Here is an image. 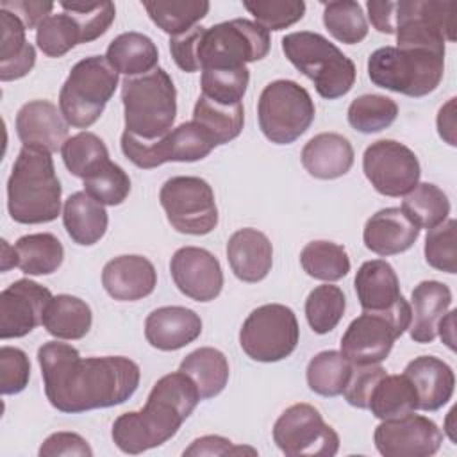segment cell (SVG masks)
<instances>
[{"label":"cell","mask_w":457,"mask_h":457,"mask_svg":"<svg viewBox=\"0 0 457 457\" xmlns=\"http://www.w3.org/2000/svg\"><path fill=\"white\" fill-rule=\"evenodd\" d=\"M243 5L266 30L287 29L305 14V2L302 0H255L243 2Z\"/></svg>","instance_id":"cell-49"},{"label":"cell","mask_w":457,"mask_h":457,"mask_svg":"<svg viewBox=\"0 0 457 457\" xmlns=\"http://www.w3.org/2000/svg\"><path fill=\"white\" fill-rule=\"evenodd\" d=\"M323 25L345 45L361 43L368 36V21L362 7L353 0L323 4Z\"/></svg>","instance_id":"cell-43"},{"label":"cell","mask_w":457,"mask_h":457,"mask_svg":"<svg viewBox=\"0 0 457 457\" xmlns=\"http://www.w3.org/2000/svg\"><path fill=\"white\" fill-rule=\"evenodd\" d=\"M16 134L23 146H37L57 152L68 139V121L48 100H32L16 114Z\"/></svg>","instance_id":"cell-21"},{"label":"cell","mask_w":457,"mask_h":457,"mask_svg":"<svg viewBox=\"0 0 457 457\" xmlns=\"http://www.w3.org/2000/svg\"><path fill=\"white\" fill-rule=\"evenodd\" d=\"M61 182L52 152L21 146L7 180V211L16 223L54 221L61 212Z\"/></svg>","instance_id":"cell-3"},{"label":"cell","mask_w":457,"mask_h":457,"mask_svg":"<svg viewBox=\"0 0 457 457\" xmlns=\"http://www.w3.org/2000/svg\"><path fill=\"white\" fill-rule=\"evenodd\" d=\"M437 132L452 146H455V98H450L437 112Z\"/></svg>","instance_id":"cell-58"},{"label":"cell","mask_w":457,"mask_h":457,"mask_svg":"<svg viewBox=\"0 0 457 457\" xmlns=\"http://www.w3.org/2000/svg\"><path fill=\"white\" fill-rule=\"evenodd\" d=\"M84 191L104 205H120L130 193V177L111 159L84 180Z\"/></svg>","instance_id":"cell-47"},{"label":"cell","mask_w":457,"mask_h":457,"mask_svg":"<svg viewBox=\"0 0 457 457\" xmlns=\"http://www.w3.org/2000/svg\"><path fill=\"white\" fill-rule=\"evenodd\" d=\"M62 223L77 245L91 246L104 237L109 216L104 204L96 202L86 191H77L64 202Z\"/></svg>","instance_id":"cell-30"},{"label":"cell","mask_w":457,"mask_h":457,"mask_svg":"<svg viewBox=\"0 0 457 457\" xmlns=\"http://www.w3.org/2000/svg\"><path fill=\"white\" fill-rule=\"evenodd\" d=\"M346 309V296L341 287L323 284L314 287L305 300V318L316 334H328L341 321Z\"/></svg>","instance_id":"cell-42"},{"label":"cell","mask_w":457,"mask_h":457,"mask_svg":"<svg viewBox=\"0 0 457 457\" xmlns=\"http://www.w3.org/2000/svg\"><path fill=\"white\" fill-rule=\"evenodd\" d=\"M0 9H5L16 14L27 29H37V25L50 14L54 9L52 2H32V0H4Z\"/></svg>","instance_id":"cell-56"},{"label":"cell","mask_w":457,"mask_h":457,"mask_svg":"<svg viewBox=\"0 0 457 457\" xmlns=\"http://www.w3.org/2000/svg\"><path fill=\"white\" fill-rule=\"evenodd\" d=\"M402 211L418 228H434L448 220L450 200L443 189L430 182H418L403 198Z\"/></svg>","instance_id":"cell-38"},{"label":"cell","mask_w":457,"mask_h":457,"mask_svg":"<svg viewBox=\"0 0 457 457\" xmlns=\"http://www.w3.org/2000/svg\"><path fill=\"white\" fill-rule=\"evenodd\" d=\"M445 73V54L425 48L382 46L368 57L370 80L405 96H425L437 89Z\"/></svg>","instance_id":"cell-6"},{"label":"cell","mask_w":457,"mask_h":457,"mask_svg":"<svg viewBox=\"0 0 457 457\" xmlns=\"http://www.w3.org/2000/svg\"><path fill=\"white\" fill-rule=\"evenodd\" d=\"M452 305V291L437 280H423L411 293L409 334L416 343H432L437 325Z\"/></svg>","instance_id":"cell-27"},{"label":"cell","mask_w":457,"mask_h":457,"mask_svg":"<svg viewBox=\"0 0 457 457\" xmlns=\"http://www.w3.org/2000/svg\"><path fill=\"white\" fill-rule=\"evenodd\" d=\"M352 373V362L336 350L316 353L307 364V386L321 396L343 395Z\"/></svg>","instance_id":"cell-39"},{"label":"cell","mask_w":457,"mask_h":457,"mask_svg":"<svg viewBox=\"0 0 457 457\" xmlns=\"http://www.w3.org/2000/svg\"><path fill=\"white\" fill-rule=\"evenodd\" d=\"M45 395L52 407L77 414L127 402L139 386V366L129 357H80L68 343L48 341L37 350Z\"/></svg>","instance_id":"cell-1"},{"label":"cell","mask_w":457,"mask_h":457,"mask_svg":"<svg viewBox=\"0 0 457 457\" xmlns=\"http://www.w3.org/2000/svg\"><path fill=\"white\" fill-rule=\"evenodd\" d=\"M455 314H457L455 309L448 311V312L441 318V321H439V325H437V334L441 336L443 343H446V346H448L450 350H455V330H453Z\"/></svg>","instance_id":"cell-59"},{"label":"cell","mask_w":457,"mask_h":457,"mask_svg":"<svg viewBox=\"0 0 457 457\" xmlns=\"http://www.w3.org/2000/svg\"><path fill=\"white\" fill-rule=\"evenodd\" d=\"M102 286L114 300L136 302L154 293L157 271L143 255H120L104 266Z\"/></svg>","instance_id":"cell-22"},{"label":"cell","mask_w":457,"mask_h":457,"mask_svg":"<svg viewBox=\"0 0 457 457\" xmlns=\"http://www.w3.org/2000/svg\"><path fill=\"white\" fill-rule=\"evenodd\" d=\"M204 27L196 25L182 34L171 36L170 37V54L175 61V64L186 71V73H193L198 71V41H200V34H202Z\"/></svg>","instance_id":"cell-53"},{"label":"cell","mask_w":457,"mask_h":457,"mask_svg":"<svg viewBox=\"0 0 457 457\" xmlns=\"http://www.w3.org/2000/svg\"><path fill=\"white\" fill-rule=\"evenodd\" d=\"M403 375L411 380L416 391L418 409L421 411H437L448 403L453 395V370L434 355H420L412 359L405 366Z\"/></svg>","instance_id":"cell-26"},{"label":"cell","mask_w":457,"mask_h":457,"mask_svg":"<svg viewBox=\"0 0 457 457\" xmlns=\"http://www.w3.org/2000/svg\"><path fill=\"white\" fill-rule=\"evenodd\" d=\"M61 155L68 171L82 180L109 161L105 143L93 132H79L68 137L61 148Z\"/></svg>","instance_id":"cell-41"},{"label":"cell","mask_w":457,"mask_h":457,"mask_svg":"<svg viewBox=\"0 0 457 457\" xmlns=\"http://www.w3.org/2000/svg\"><path fill=\"white\" fill-rule=\"evenodd\" d=\"M150 20L166 34H182L205 18L211 4L207 0H154L143 2Z\"/></svg>","instance_id":"cell-37"},{"label":"cell","mask_w":457,"mask_h":457,"mask_svg":"<svg viewBox=\"0 0 457 457\" xmlns=\"http://www.w3.org/2000/svg\"><path fill=\"white\" fill-rule=\"evenodd\" d=\"M193 380L182 371L161 377L141 411L120 414L112 423V441L123 453H141L171 439L200 402Z\"/></svg>","instance_id":"cell-2"},{"label":"cell","mask_w":457,"mask_h":457,"mask_svg":"<svg viewBox=\"0 0 457 457\" xmlns=\"http://www.w3.org/2000/svg\"><path fill=\"white\" fill-rule=\"evenodd\" d=\"M170 273L179 291L195 302H211L223 287L221 264L205 248H179L170 261Z\"/></svg>","instance_id":"cell-19"},{"label":"cell","mask_w":457,"mask_h":457,"mask_svg":"<svg viewBox=\"0 0 457 457\" xmlns=\"http://www.w3.org/2000/svg\"><path fill=\"white\" fill-rule=\"evenodd\" d=\"M118 86V71L105 55L80 59L70 70L59 93V109L68 125L91 127L104 112Z\"/></svg>","instance_id":"cell-7"},{"label":"cell","mask_w":457,"mask_h":457,"mask_svg":"<svg viewBox=\"0 0 457 457\" xmlns=\"http://www.w3.org/2000/svg\"><path fill=\"white\" fill-rule=\"evenodd\" d=\"M193 121L212 137L216 146H220L241 134L245 125V109L243 104L221 105L200 95L193 109Z\"/></svg>","instance_id":"cell-35"},{"label":"cell","mask_w":457,"mask_h":457,"mask_svg":"<svg viewBox=\"0 0 457 457\" xmlns=\"http://www.w3.org/2000/svg\"><path fill=\"white\" fill-rule=\"evenodd\" d=\"M179 371L193 380L202 400L220 395L225 389L230 375L225 353L211 346H202L187 353L182 359Z\"/></svg>","instance_id":"cell-32"},{"label":"cell","mask_w":457,"mask_h":457,"mask_svg":"<svg viewBox=\"0 0 457 457\" xmlns=\"http://www.w3.org/2000/svg\"><path fill=\"white\" fill-rule=\"evenodd\" d=\"M300 339L293 309L282 303H264L253 309L241 325L239 345L257 362H277L289 357Z\"/></svg>","instance_id":"cell-12"},{"label":"cell","mask_w":457,"mask_h":457,"mask_svg":"<svg viewBox=\"0 0 457 457\" xmlns=\"http://www.w3.org/2000/svg\"><path fill=\"white\" fill-rule=\"evenodd\" d=\"M314 102L305 87L295 80L270 82L257 102L261 132L275 145L296 141L314 121Z\"/></svg>","instance_id":"cell-8"},{"label":"cell","mask_w":457,"mask_h":457,"mask_svg":"<svg viewBox=\"0 0 457 457\" xmlns=\"http://www.w3.org/2000/svg\"><path fill=\"white\" fill-rule=\"evenodd\" d=\"M373 441L384 457H430L439 450L443 432L427 416L411 412L382 420L375 428Z\"/></svg>","instance_id":"cell-17"},{"label":"cell","mask_w":457,"mask_h":457,"mask_svg":"<svg viewBox=\"0 0 457 457\" xmlns=\"http://www.w3.org/2000/svg\"><path fill=\"white\" fill-rule=\"evenodd\" d=\"M125 132L157 139L171 130L177 116V89L166 70L155 68L121 82Z\"/></svg>","instance_id":"cell-4"},{"label":"cell","mask_w":457,"mask_h":457,"mask_svg":"<svg viewBox=\"0 0 457 457\" xmlns=\"http://www.w3.org/2000/svg\"><path fill=\"white\" fill-rule=\"evenodd\" d=\"M121 152L137 168L152 170L166 162H195L207 157L216 143L193 120L184 121L157 139L121 134Z\"/></svg>","instance_id":"cell-11"},{"label":"cell","mask_w":457,"mask_h":457,"mask_svg":"<svg viewBox=\"0 0 457 457\" xmlns=\"http://www.w3.org/2000/svg\"><path fill=\"white\" fill-rule=\"evenodd\" d=\"M398 116V105L384 95H361L348 105V123L362 132L373 134L387 129Z\"/></svg>","instance_id":"cell-44"},{"label":"cell","mask_w":457,"mask_h":457,"mask_svg":"<svg viewBox=\"0 0 457 457\" xmlns=\"http://www.w3.org/2000/svg\"><path fill=\"white\" fill-rule=\"evenodd\" d=\"M270 45L268 30L245 18L204 27L198 41V66L200 70L241 68L264 59Z\"/></svg>","instance_id":"cell-9"},{"label":"cell","mask_w":457,"mask_h":457,"mask_svg":"<svg viewBox=\"0 0 457 457\" xmlns=\"http://www.w3.org/2000/svg\"><path fill=\"white\" fill-rule=\"evenodd\" d=\"M250 82V71L241 68H205L202 70V95L221 105L241 104Z\"/></svg>","instance_id":"cell-46"},{"label":"cell","mask_w":457,"mask_h":457,"mask_svg":"<svg viewBox=\"0 0 457 457\" xmlns=\"http://www.w3.org/2000/svg\"><path fill=\"white\" fill-rule=\"evenodd\" d=\"M457 4L436 0H400L393 5L398 48H425L445 54V43L455 41Z\"/></svg>","instance_id":"cell-10"},{"label":"cell","mask_w":457,"mask_h":457,"mask_svg":"<svg viewBox=\"0 0 457 457\" xmlns=\"http://www.w3.org/2000/svg\"><path fill=\"white\" fill-rule=\"evenodd\" d=\"M105 59L118 73L137 77L157 68L159 50L148 36L132 30L116 36L109 43Z\"/></svg>","instance_id":"cell-31"},{"label":"cell","mask_w":457,"mask_h":457,"mask_svg":"<svg viewBox=\"0 0 457 457\" xmlns=\"http://www.w3.org/2000/svg\"><path fill=\"white\" fill-rule=\"evenodd\" d=\"M303 271L323 282H336L348 275L350 259L345 246L332 241H311L300 252Z\"/></svg>","instance_id":"cell-40"},{"label":"cell","mask_w":457,"mask_h":457,"mask_svg":"<svg viewBox=\"0 0 457 457\" xmlns=\"http://www.w3.org/2000/svg\"><path fill=\"white\" fill-rule=\"evenodd\" d=\"M59 5L79 23L82 43H89L104 36L116 18V7L112 2H59Z\"/></svg>","instance_id":"cell-48"},{"label":"cell","mask_w":457,"mask_h":457,"mask_svg":"<svg viewBox=\"0 0 457 457\" xmlns=\"http://www.w3.org/2000/svg\"><path fill=\"white\" fill-rule=\"evenodd\" d=\"M0 270L2 271H7L9 268H14L18 266V255H16V250L14 246H11L5 239H2V259H0Z\"/></svg>","instance_id":"cell-60"},{"label":"cell","mask_w":457,"mask_h":457,"mask_svg":"<svg viewBox=\"0 0 457 457\" xmlns=\"http://www.w3.org/2000/svg\"><path fill=\"white\" fill-rule=\"evenodd\" d=\"M418 236V225L402 211V207L380 209L366 221L362 230L366 248L382 257L409 250Z\"/></svg>","instance_id":"cell-24"},{"label":"cell","mask_w":457,"mask_h":457,"mask_svg":"<svg viewBox=\"0 0 457 457\" xmlns=\"http://www.w3.org/2000/svg\"><path fill=\"white\" fill-rule=\"evenodd\" d=\"M30 361L21 348L4 345L0 348V391L18 395L29 386Z\"/></svg>","instance_id":"cell-51"},{"label":"cell","mask_w":457,"mask_h":457,"mask_svg":"<svg viewBox=\"0 0 457 457\" xmlns=\"http://www.w3.org/2000/svg\"><path fill=\"white\" fill-rule=\"evenodd\" d=\"M52 298L50 289L29 278L7 286L0 293V337L12 339L30 334L43 323Z\"/></svg>","instance_id":"cell-18"},{"label":"cell","mask_w":457,"mask_h":457,"mask_svg":"<svg viewBox=\"0 0 457 457\" xmlns=\"http://www.w3.org/2000/svg\"><path fill=\"white\" fill-rule=\"evenodd\" d=\"M0 80H18L34 68L36 50L27 41V27L16 14L0 9Z\"/></svg>","instance_id":"cell-29"},{"label":"cell","mask_w":457,"mask_h":457,"mask_svg":"<svg viewBox=\"0 0 457 457\" xmlns=\"http://www.w3.org/2000/svg\"><path fill=\"white\" fill-rule=\"evenodd\" d=\"M457 221L453 218L430 228L425 237V261L428 266L453 275L457 271Z\"/></svg>","instance_id":"cell-50"},{"label":"cell","mask_w":457,"mask_h":457,"mask_svg":"<svg viewBox=\"0 0 457 457\" xmlns=\"http://www.w3.org/2000/svg\"><path fill=\"white\" fill-rule=\"evenodd\" d=\"M282 50L289 62L312 80L320 96L336 100L352 89L355 64L325 36L311 30L291 32L282 37Z\"/></svg>","instance_id":"cell-5"},{"label":"cell","mask_w":457,"mask_h":457,"mask_svg":"<svg viewBox=\"0 0 457 457\" xmlns=\"http://www.w3.org/2000/svg\"><path fill=\"white\" fill-rule=\"evenodd\" d=\"M37 48L48 57H62L73 46L82 43V32L75 18L62 11L48 14L36 29Z\"/></svg>","instance_id":"cell-45"},{"label":"cell","mask_w":457,"mask_h":457,"mask_svg":"<svg viewBox=\"0 0 457 457\" xmlns=\"http://www.w3.org/2000/svg\"><path fill=\"white\" fill-rule=\"evenodd\" d=\"M393 5H395V2H391V0H386V2L384 0H370L366 4L371 25L382 34H395Z\"/></svg>","instance_id":"cell-57"},{"label":"cell","mask_w":457,"mask_h":457,"mask_svg":"<svg viewBox=\"0 0 457 457\" xmlns=\"http://www.w3.org/2000/svg\"><path fill=\"white\" fill-rule=\"evenodd\" d=\"M59 457V455H75V457H93V450L87 441L75 432H55L50 434L41 448L39 457Z\"/></svg>","instance_id":"cell-54"},{"label":"cell","mask_w":457,"mask_h":457,"mask_svg":"<svg viewBox=\"0 0 457 457\" xmlns=\"http://www.w3.org/2000/svg\"><path fill=\"white\" fill-rule=\"evenodd\" d=\"M18 268L25 275H50L59 270L64 259L62 243L50 232L21 236L14 245Z\"/></svg>","instance_id":"cell-34"},{"label":"cell","mask_w":457,"mask_h":457,"mask_svg":"<svg viewBox=\"0 0 457 457\" xmlns=\"http://www.w3.org/2000/svg\"><path fill=\"white\" fill-rule=\"evenodd\" d=\"M386 370L380 364H352V373L343 391L345 400L359 409H368L370 396L375 386L386 377Z\"/></svg>","instance_id":"cell-52"},{"label":"cell","mask_w":457,"mask_h":457,"mask_svg":"<svg viewBox=\"0 0 457 457\" xmlns=\"http://www.w3.org/2000/svg\"><path fill=\"white\" fill-rule=\"evenodd\" d=\"M362 171L375 191L393 198L407 195L421 175L416 154L395 139L371 143L362 155Z\"/></svg>","instance_id":"cell-16"},{"label":"cell","mask_w":457,"mask_h":457,"mask_svg":"<svg viewBox=\"0 0 457 457\" xmlns=\"http://www.w3.org/2000/svg\"><path fill=\"white\" fill-rule=\"evenodd\" d=\"M357 300L366 312L411 314V305L402 296L400 282L393 266L384 259L361 264L355 273Z\"/></svg>","instance_id":"cell-20"},{"label":"cell","mask_w":457,"mask_h":457,"mask_svg":"<svg viewBox=\"0 0 457 457\" xmlns=\"http://www.w3.org/2000/svg\"><path fill=\"white\" fill-rule=\"evenodd\" d=\"M227 259L239 280L261 282L273 266V246L264 232L245 227L228 237Z\"/></svg>","instance_id":"cell-25"},{"label":"cell","mask_w":457,"mask_h":457,"mask_svg":"<svg viewBox=\"0 0 457 457\" xmlns=\"http://www.w3.org/2000/svg\"><path fill=\"white\" fill-rule=\"evenodd\" d=\"M273 441L287 457H332L339 450L337 432L309 403L287 407L273 425Z\"/></svg>","instance_id":"cell-14"},{"label":"cell","mask_w":457,"mask_h":457,"mask_svg":"<svg viewBox=\"0 0 457 457\" xmlns=\"http://www.w3.org/2000/svg\"><path fill=\"white\" fill-rule=\"evenodd\" d=\"M93 323V314L89 305L71 295H57L50 300L45 316L43 327L46 332L57 339H82Z\"/></svg>","instance_id":"cell-33"},{"label":"cell","mask_w":457,"mask_h":457,"mask_svg":"<svg viewBox=\"0 0 457 457\" xmlns=\"http://www.w3.org/2000/svg\"><path fill=\"white\" fill-rule=\"evenodd\" d=\"M237 453H250L255 455L257 450L250 446H236L232 441L221 436H204L191 443L189 448L184 450L186 455H237Z\"/></svg>","instance_id":"cell-55"},{"label":"cell","mask_w":457,"mask_h":457,"mask_svg":"<svg viewBox=\"0 0 457 457\" xmlns=\"http://www.w3.org/2000/svg\"><path fill=\"white\" fill-rule=\"evenodd\" d=\"M159 202L177 232L205 236L218 225L214 191L200 177L179 175L168 179L159 191Z\"/></svg>","instance_id":"cell-13"},{"label":"cell","mask_w":457,"mask_h":457,"mask_svg":"<svg viewBox=\"0 0 457 457\" xmlns=\"http://www.w3.org/2000/svg\"><path fill=\"white\" fill-rule=\"evenodd\" d=\"M300 157L305 171L311 177L332 180L350 171L353 164V148L345 136L336 132H321L305 143Z\"/></svg>","instance_id":"cell-28"},{"label":"cell","mask_w":457,"mask_h":457,"mask_svg":"<svg viewBox=\"0 0 457 457\" xmlns=\"http://www.w3.org/2000/svg\"><path fill=\"white\" fill-rule=\"evenodd\" d=\"M411 314H378L362 311L341 337V353L352 364H378L395 341L409 328Z\"/></svg>","instance_id":"cell-15"},{"label":"cell","mask_w":457,"mask_h":457,"mask_svg":"<svg viewBox=\"0 0 457 457\" xmlns=\"http://www.w3.org/2000/svg\"><path fill=\"white\" fill-rule=\"evenodd\" d=\"M202 334L200 316L182 305H166L152 311L145 321L146 341L162 352H173L193 343Z\"/></svg>","instance_id":"cell-23"},{"label":"cell","mask_w":457,"mask_h":457,"mask_svg":"<svg viewBox=\"0 0 457 457\" xmlns=\"http://www.w3.org/2000/svg\"><path fill=\"white\" fill-rule=\"evenodd\" d=\"M368 409L378 420H393L418 409L416 391L411 380L402 375H386L373 389Z\"/></svg>","instance_id":"cell-36"}]
</instances>
